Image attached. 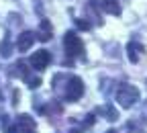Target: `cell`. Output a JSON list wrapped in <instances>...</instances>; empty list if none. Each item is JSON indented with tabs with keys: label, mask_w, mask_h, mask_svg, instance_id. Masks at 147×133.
I'll return each instance as SVG.
<instances>
[{
	"label": "cell",
	"mask_w": 147,
	"mask_h": 133,
	"mask_svg": "<svg viewBox=\"0 0 147 133\" xmlns=\"http://www.w3.org/2000/svg\"><path fill=\"white\" fill-rule=\"evenodd\" d=\"M100 6H102V10L108 12V14H115V16L121 14V4L117 2V0H102Z\"/></svg>",
	"instance_id": "cell-9"
},
{
	"label": "cell",
	"mask_w": 147,
	"mask_h": 133,
	"mask_svg": "<svg viewBox=\"0 0 147 133\" xmlns=\"http://www.w3.org/2000/svg\"><path fill=\"white\" fill-rule=\"evenodd\" d=\"M117 100L123 109H131L137 100H139V90L133 84H123L117 90Z\"/></svg>",
	"instance_id": "cell-1"
},
{
	"label": "cell",
	"mask_w": 147,
	"mask_h": 133,
	"mask_svg": "<svg viewBox=\"0 0 147 133\" xmlns=\"http://www.w3.org/2000/svg\"><path fill=\"white\" fill-rule=\"evenodd\" d=\"M82 94H84V82L78 76H69L67 84H65V90H63V98L67 102H76V100L82 98Z\"/></svg>",
	"instance_id": "cell-2"
},
{
	"label": "cell",
	"mask_w": 147,
	"mask_h": 133,
	"mask_svg": "<svg viewBox=\"0 0 147 133\" xmlns=\"http://www.w3.org/2000/svg\"><path fill=\"white\" fill-rule=\"evenodd\" d=\"M16 129L21 133H37V123L29 115H18L16 117Z\"/></svg>",
	"instance_id": "cell-6"
},
{
	"label": "cell",
	"mask_w": 147,
	"mask_h": 133,
	"mask_svg": "<svg viewBox=\"0 0 147 133\" xmlns=\"http://www.w3.org/2000/svg\"><path fill=\"white\" fill-rule=\"evenodd\" d=\"M35 43V33H31V31H23L21 35H18V51H29L31 49V45Z\"/></svg>",
	"instance_id": "cell-7"
},
{
	"label": "cell",
	"mask_w": 147,
	"mask_h": 133,
	"mask_svg": "<svg viewBox=\"0 0 147 133\" xmlns=\"http://www.w3.org/2000/svg\"><path fill=\"white\" fill-rule=\"evenodd\" d=\"M10 39H8V37H6V39L2 41V43H0V55H2V58H10Z\"/></svg>",
	"instance_id": "cell-12"
},
{
	"label": "cell",
	"mask_w": 147,
	"mask_h": 133,
	"mask_svg": "<svg viewBox=\"0 0 147 133\" xmlns=\"http://www.w3.org/2000/svg\"><path fill=\"white\" fill-rule=\"evenodd\" d=\"M63 49L67 53V58H78V55L84 53V43L76 33H65L63 35Z\"/></svg>",
	"instance_id": "cell-3"
},
{
	"label": "cell",
	"mask_w": 147,
	"mask_h": 133,
	"mask_svg": "<svg viewBox=\"0 0 147 133\" xmlns=\"http://www.w3.org/2000/svg\"><path fill=\"white\" fill-rule=\"evenodd\" d=\"M76 27H78V29H82V31H88V29H90V23L82 21V18H76Z\"/></svg>",
	"instance_id": "cell-14"
},
{
	"label": "cell",
	"mask_w": 147,
	"mask_h": 133,
	"mask_svg": "<svg viewBox=\"0 0 147 133\" xmlns=\"http://www.w3.org/2000/svg\"><path fill=\"white\" fill-rule=\"evenodd\" d=\"M29 64H31V68H35V70L41 72V70H45V68L51 64V53L45 51V49H39V51H35V53L31 55Z\"/></svg>",
	"instance_id": "cell-5"
},
{
	"label": "cell",
	"mask_w": 147,
	"mask_h": 133,
	"mask_svg": "<svg viewBox=\"0 0 147 133\" xmlns=\"http://www.w3.org/2000/svg\"><path fill=\"white\" fill-rule=\"evenodd\" d=\"M14 76H21V78L29 84V88H33V90L41 86V78H35V76H31V72H29V68H27V64H25V62H16Z\"/></svg>",
	"instance_id": "cell-4"
},
{
	"label": "cell",
	"mask_w": 147,
	"mask_h": 133,
	"mask_svg": "<svg viewBox=\"0 0 147 133\" xmlns=\"http://www.w3.org/2000/svg\"><path fill=\"white\" fill-rule=\"evenodd\" d=\"M2 129H4V133H16V131H18L16 125H12L6 115H2Z\"/></svg>",
	"instance_id": "cell-11"
},
{
	"label": "cell",
	"mask_w": 147,
	"mask_h": 133,
	"mask_svg": "<svg viewBox=\"0 0 147 133\" xmlns=\"http://www.w3.org/2000/svg\"><path fill=\"white\" fill-rule=\"evenodd\" d=\"M145 51V47L141 45V43H135V41H131L127 45V55H129V60H131L133 64H137L139 62V58H141V53Z\"/></svg>",
	"instance_id": "cell-8"
},
{
	"label": "cell",
	"mask_w": 147,
	"mask_h": 133,
	"mask_svg": "<svg viewBox=\"0 0 147 133\" xmlns=\"http://www.w3.org/2000/svg\"><path fill=\"white\" fill-rule=\"evenodd\" d=\"M39 41H49L51 39V25H49V21H41V25H39V37H37Z\"/></svg>",
	"instance_id": "cell-10"
},
{
	"label": "cell",
	"mask_w": 147,
	"mask_h": 133,
	"mask_svg": "<svg viewBox=\"0 0 147 133\" xmlns=\"http://www.w3.org/2000/svg\"><path fill=\"white\" fill-rule=\"evenodd\" d=\"M100 113H104L108 121H117V117H119V115H117V111H115L113 107H102V109H100Z\"/></svg>",
	"instance_id": "cell-13"
}]
</instances>
